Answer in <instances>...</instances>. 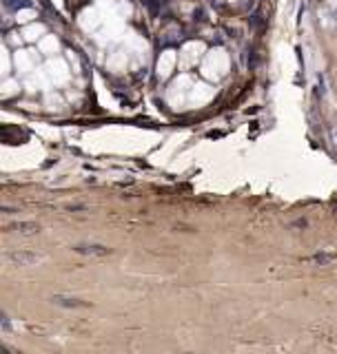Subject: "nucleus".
Instances as JSON below:
<instances>
[{
	"instance_id": "f257e3e1",
	"label": "nucleus",
	"mask_w": 337,
	"mask_h": 354,
	"mask_svg": "<svg viewBox=\"0 0 337 354\" xmlns=\"http://www.w3.org/2000/svg\"><path fill=\"white\" fill-rule=\"evenodd\" d=\"M74 250L76 253H82V255H96V257H104V255L111 253V248H106V246H102V244H78Z\"/></svg>"
},
{
	"instance_id": "f03ea898",
	"label": "nucleus",
	"mask_w": 337,
	"mask_h": 354,
	"mask_svg": "<svg viewBox=\"0 0 337 354\" xmlns=\"http://www.w3.org/2000/svg\"><path fill=\"white\" fill-rule=\"evenodd\" d=\"M7 259L14 261V264H20V266H29V264H34V261H38L40 255H36V253H24V250H20V253H9Z\"/></svg>"
},
{
	"instance_id": "39448f33",
	"label": "nucleus",
	"mask_w": 337,
	"mask_h": 354,
	"mask_svg": "<svg viewBox=\"0 0 337 354\" xmlns=\"http://www.w3.org/2000/svg\"><path fill=\"white\" fill-rule=\"evenodd\" d=\"M313 261H318V264H330V261H335L337 259V255H328V253H318V255H313L310 257Z\"/></svg>"
},
{
	"instance_id": "7ed1b4c3",
	"label": "nucleus",
	"mask_w": 337,
	"mask_h": 354,
	"mask_svg": "<svg viewBox=\"0 0 337 354\" xmlns=\"http://www.w3.org/2000/svg\"><path fill=\"white\" fill-rule=\"evenodd\" d=\"M54 301H56L58 306H67V308H84V306H86L84 301H80V299H71V297H62V295L54 297Z\"/></svg>"
},
{
	"instance_id": "20e7f679",
	"label": "nucleus",
	"mask_w": 337,
	"mask_h": 354,
	"mask_svg": "<svg viewBox=\"0 0 337 354\" xmlns=\"http://www.w3.org/2000/svg\"><path fill=\"white\" fill-rule=\"evenodd\" d=\"M12 228H14V230H18V233L32 235V233H38L40 226H38V224H34V222H20V224H14Z\"/></svg>"
}]
</instances>
